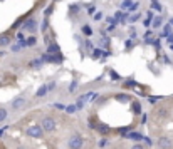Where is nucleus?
<instances>
[{"label":"nucleus","mask_w":173,"mask_h":149,"mask_svg":"<svg viewBox=\"0 0 173 149\" xmlns=\"http://www.w3.org/2000/svg\"><path fill=\"white\" fill-rule=\"evenodd\" d=\"M36 44H37V39H36L34 35H32V37H29V39H27V45H29V47H34Z\"/></svg>","instance_id":"412c9836"},{"label":"nucleus","mask_w":173,"mask_h":149,"mask_svg":"<svg viewBox=\"0 0 173 149\" xmlns=\"http://www.w3.org/2000/svg\"><path fill=\"white\" fill-rule=\"evenodd\" d=\"M126 47H128V49H131V47H133V42H131V40H126Z\"/></svg>","instance_id":"c03bdc74"},{"label":"nucleus","mask_w":173,"mask_h":149,"mask_svg":"<svg viewBox=\"0 0 173 149\" xmlns=\"http://www.w3.org/2000/svg\"><path fill=\"white\" fill-rule=\"evenodd\" d=\"M10 44V37L8 35H0V47H5Z\"/></svg>","instance_id":"ddd939ff"},{"label":"nucleus","mask_w":173,"mask_h":149,"mask_svg":"<svg viewBox=\"0 0 173 149\" xmlns=\"http://www.w3.org/2000/svg\"><path fill=\"white\" fill-rule=\"evenodd\" d=\"M108 72H109V77H111L113 80H120V75H118V74H116V70H113V69H109V70H108Z\"/></svg>","instance_id":"5701e85b"},{"label":"nucleus","mask_w":173,"mask_h":149,"mask_svg":"<svg viewBox=\"0 0 173 149\" xmlns=\"http://www.w3.org/2000/svg\"><path fill=\"white\" fill-rule=\"evenodd\" d=\"M131 129H133L131 126H128V127H121V129H120V132L123 134V136H128V134H130V131H131Z\"/></svg>","instance_id":"b1692460"},{"label":"nucleus","mask_w":173,"mask_h":149,"mask_svg":"<svg viewBox=\"0 0 173 149\" xmlns=\"http://www.w3.org/2000/svg\"><path fill=\"white\" fill-rule=\"evenodd\" d=\"M158 99H160V97H156V95H150V97H148V102H150V104H155Z\"/></svg>","instance_id":"c756f323"},{"label":"nucleus","mask_w":173,"mask_h":149,"mask_svg":"<svg viewBox=\"0 0 173 149\" xmlns=\"http://www.w3.org/2000/svg\"><path fill=\"white\" fill-rule=\"evenodd\" d=\"M0 2H2V0H0Z\"/></svg>","instance_id":"864d4df0"},{"label":"nucleus","mask_w":173,"mask_h":149,"mask_svg":"<svg viewBox=\"0 0 173 149\" xmlns=\"http://www.w3.org/2000/svg\"><path fill=\"white\" fill-rule=\"evenodd\" d=\"M131 5H133V2H131V0H123L121 8H123V10H125V8H131Z\"/></svg>","instance_id":"6ab92c4d"},{"label":"nucleus","mask_w":173,"mask_h":149,"mask_svg":"<svg viewBox=\"0 0 173 149\" xmlns=\"http://www.w3.org/2000/svg\"><path fill=\"white\" fill-rule=\"evenodd\" d=\"M131 109H133V114H141V102L140 100H133Z\"/></svg>","instance_id":"9d476101"},{"label":"nucleus","mask_w":173,"mask_h":149,"mask_svg":"<svg viewBox=\"0 0 173 149\" xmlns=\"http://www.w3.org/2000/svg\"><path fill=\"white\" fill-rule=\"evenodd\" d=\"M96 131L99 132V134H103V136H106V134L111 132V126H106V124H98Z\"/></svg>","instance_id":"0eeeda50"},{"label":"nucleus","mask_w":173,"mask_h":149,"mask_svg":"<svg viewBox=\"0 0 173 149\" xmlns=\"http://www.w3.org/2000/svg\"><path fill=\"white\" fill-rule=\"evenodd\" d=\"M126 137L131 139V141H138V142H140L141 139H145V136H143V134H140V132H130Z\"/></svg>","instance_id":"9b49d317"},{"label":"nucleus","mask_w":173,"mask_h":149,"mask_svg":"<svg viewBox=\"0 0 173 149\" xmlns=\"http://www.w3.org/2000/svg\"><path fill=\"white\" fill-rule=\"evenodd\" d=\"M141 15H140V12H138V13H133V15L130 17V22L131 23H135V22H138V18H140Z\"/></svg>","instance_id":"bb28decb"},{"label":"nucleus","mask_w":173,"mask_h":149,"mask_svg":"<svg viewBox=\"0 0 173 149\" xmlns=\"http://www.w3.org/2000/svg\"><path fill=\"white\" fill-rule=\"evenodd\" d=\"M27 136H31L32 139H41L44 136V129L41 124H34V126L27 127Z\"/></svg>","instance_id":"f257e3e1"},{"label":"nucleus","mask_w":173,"mask_h":149,"mask_svg":"<svg viewBox=\"0 0 173 149\" xmlns=\"http://www.w3.org/2000/svg\"><path fill=\"white\" fill-rule=\"evenodd\" d=\"M47 25H49V20L46 18V20L42 22V30H46V28H47Z\"/></svg>","instance_id":"4c0bfd02"},{"label":"nucleus","mask_w":173,"mask_h":149,"mask_svg":"<svg viewBox=\"0 0 173 149\" xmlns=\"http://www.w3.org/2000/svg\"><path fill=\"white\" fill-rule=\"evenodd\" d=\"M3 136V129H0V137H2Z\"/></svg>","instance_id":"09e8293b"},{"label":"nucleus","mask_w":173,"mask_h":149,"mask_svg":"<svg viewBox=\"0 0 173 149\" xmlns=\"http://www.w3.org/2000/svg\"><path fill=\"white\" fill-rule=\"evenodd\" d=\"M76 107H77V109H82V107H84V100H82V99H79V100H77Z\"/></svg>","instance_id":"2f4dec72"},{"label":"nucleus","mask_w":173,"mask_h":149,"mask_svg":"<svg viewBox=\"0 0 173 149\" xmlns=\"http://www.w3.org/2000/svg\"><path fill=\"white\" fill-rule=\"evenodd\" d=\"M69 12H71V13H77L79 12V5H77V3H72V5L69 7Z\"/></svg>","instance_id":"a878e982"},{"label":"nucleus","mask_w":173,"mask_h":149,"mask_svg":"<svg viewBox=\"0 0 173 149\" xmlns=\"http://www.w3.org/2000/svg\"><path fill=\"white\" fill-rule=\"evenodd\" d=\"M42 64V60L41 59H37V60H34V62H31V67H39Z\"/></svg>","instance_id":"7c9ffc66"},{"label":"nucleus","mask_w":173,"mask_h":149,"mask_svg":"<svg viewBox=\"0 0 173 149\" xmlns=\"http://www.w3.org/2000/svg\"><path fill=\"white\" fill-rule=\"evenodd\" d=\"M76 110H77V107H76L74 104H71V105H67V107H66V112H67V114H74Z\"/></svg>","instance_id":"4be33fe9"},{"label":"nucleus","mask_w":173,"mask_h":149,"mask_svg":"<svg viewBox=\"0 0 173 149\" xmlns=\"http://www.w3.org/2000/svg\"><path fill=\"white\" fill-rule=\"evenodd\" d=\"M101 18H103V13L101 12H96L94 13V20H101Z\"/></svg>","instance_id":"473e14b6"},{"label":"nucleus","mask_w":173,"mask_h":149,"mask_svg":"<svg viewBox=\"0 0 173 149\" xmlns=\"http://www.w3.org/2000/svg\"><path fill=\"white\" fill-rule=\"evenodd\" d=\"M138 5H140L138 2H133V5H131V8H130V10H131V12H135L136 8H138Z\"/></svg>","instance_id":"f704fd0d"},{"label":"nucleus","mask_w":173,"mask_h":149,"mask_svg":"<svg viewBox=\"0 0 173 149\" xmlns=\"http://www.w3.org/2000/svg\"><path fill=\"white\" fill-rule=\"evenodd\" d=\"M76 87H77V82H76V80H72L71 85H69V92H74V90H76Z\"/></svg>","instance_id":"c85d7f7f"},{"label":"nucleus","mask_w":173,"mask_h":149,"mask_svg":"<svg viewBox=\"0 0 173 149\" xmlns=\"http://www.w3.org/2000/svg\"><path fill=\"white\" fill-rule=\"evenodd\" d=\"M59 50H61V49H59V45L56 44V42L47 47V54H59Z\"/></svg>","instance_id":"f8f14e48"},{"label":"nucleus","mask_w":173,"mask_h":149,"mask_svg":"<svg viewBox=\"0 0 173 149\" xmlns=\"http://www.w3.org/2000/svg\"><path fill=\"white\" fill-rule=\"evenodd\" d=\"M7 116H8V112L5 109H0V122H3L7 119Z\"/></svg>","instance_id":"aec40b11"},{"label":"nucleus","mask_w":173,"mask_h":149,"mask_svg":"<svg viewBox=\"0 0 173 149\" xmlns=\"http://www.w3.org/2000/svg\"><path fill=\"white\" fill-rule=\"evenodd\" d=\"M82 144H84V139H82V136H79V134H74V136H71L69 141H67L69 149H81Z\"/></svg>","instance_id":"f03ea898"},{"label":"nucleus","mask_w":173,"mask_h":149,"mask_svg":"<svg viewBox=\"0 0 173 149\" xmlns=\"http://www.w3.org/2000/svg\"><path fill=\"white\" fill-rule=\"evenodd\" d=\"M41 126H42V129L46 132H52L54 129H56L57 122H56V119H54V117H44L42 122H41Z\"/></svg>","instance_id":"7ed1b4c3"},{"label":"nucleus","mask_w":173,"mask_h":149,"mask_svg":"<svg viewBox=\"0 0 173 149\" xmlns=\"http://www.w3.org/2000/svg\"><path fill=\"white\" fill-rule=\"evenodd\" d=\"M84 45H86V49H92V42L91 40H86V42H84Z\"/></svg>","instance_id":"72a5a7b5"},{"label":"nucleus","mask_w":173,"mask_h":149,"mask_svg":"<svg viewBox=\"0 0 173 149\" xmlns=\"http://www.w3.org/2000/svg\"><path fill=\"white\" fill-rule=\"evenodd\" d=\"M143 23H145V27H150V23H151V20H150V18H146V20H145V22H143Z\"/></svg>","instance_id":"37998d69"},{"label":"nucleus","mask_w":173,"mask_h":149,"mask_svg":"<svg viewBox=\"0 0 173 149\" xmlns=\"http://www.w3.org/2000/svg\"><path fill=\"white\" fill-rule=\"evenodd\" d=\"M168 35H171V25H170V23H166L165 28H163V32H161V37H165V39Z\"/></svg>","instance_id":"4468645a"},{"label":"nucleus","mask_w":173,"mask_h":149,"mask_svg":"<svg viewBox=\"0 0 173 149\" xmlns=\"http://www.w3.org/2000/svg\"><path fill=\"white\" fill-rule=\"evenodd\" d=\"M17 39H19V40H20V42L24 40V35H22V32H19V33H17Z\"/></svg>","instance_id":"79ce46f5"},{"label":"nucleus","mask_w":173,"mask_h":149,"mask_svg":"<svg viewBox=\"0 0 173 149\" xmlns=\"http://www.w3.org/2000/svg\"><path fill=\"white\" fill-rule=\"evenodd\" d=\"M47 90H49V87L47 85H42V87H39V90H37V97H42V95H46L47 94Z\"/></svg>","instance_id":"2eb2a0df"},{"label":"nucleus","mask_w":173,"mask_h":149,"mask_svg":"<svg viewBox=\"0 0 173 149\" xmlns=\"http://www.w3.org/2000/svg\"><path fill=\"white\" fill-rule=\"evenodd\" d=\"M116 100L121 104H128L131 100V95L130 94H116Z\"/></svg>","instance_id":"6e6552de"},{"label":"nucleus","mask_w":173,"mask_h":149,"mask_svg":"<svg viewBox=\"0 0 173 149\" xmlns=\"http://www.w3.org/2000/svg\"><path fill=\"white\" fill-rule=\"evenodd\" d=\"M54 105H56L57 109H64V110H66V105H62V104H54Z\"/></svg>","instance_id":"a19ab883"},{"label":"nucleus","mask_w":173,"mask_h":149,"mask_svg":"<svg viewBox=\"0 0 173 149\" xmlns=\"http://www.w3.org/2000/svg\"><path fill=\"white\" fill-rule=\"evenodd\" d=\"M17 149H24V147H22V146H19V147H17Z\"/></svg>","instance_id":"3c124183"},{"label":"nucleus","mask_w":173,"mask_h":149,"mask_svg":"<svg viewBox=\"0 0 173 149\" xmlns=\"http://www.w3.org/2000/svg\"><path fill=\"white\" fill-rule=\"evenodd\" d=\"M37 27V20L36 18H27L25 22H24V30L25 32H34Z\"/></svg>","instance_id":"423d86ee"},{"label":"nucleus","mask_w":173,"mask_h":149,"mask_svg":"<svg viewBox=\"0 0 173 149\" xmlns=\"http://www.w3.org/2000/svg\"><path fill=\"white\" fill-rule=\"evenodd\" d=\"M166 42H168L170 45H173V33H171V35H168V37H166Z\"/></svg>","instance_id":"c9c22d12"},{"label":"nucleus","mask_w":173,"mask_h":149,"mask_svg":"<svg viewBox=\"0 0 173 149\" xmlns=\"http://www.w3.org/2000/svg\"><path fill=\"white\" fill-rule=\"evenodd\" d=\"M170 25H173V18H170Z\"/></svg>","instance_id":"8fccbe9b"},{"label":"nucleus","mask_w":173,"mask_h":149,"mask_svg":"<svg viewBox=\"0 0 173 149\" xmlns=\"http://www.w3.org/2000/svg\"><path fill=\"white\" fill-rule=\"evenodd\" d=\"M158 147H160V149H171V147H173L171 139H170V137H166V136L158 137Z\"/></svg>","instance_id":"39448f33"},{"label":"nucleus","mask_w":173,"mask_h":149,"mask_svg":"<svg viewBox=\"0 0 173 149\" xmlns=\"http://www.w3.org/2000/svg\"><path fill=\"white\" fill-rule=\"evenodd\" d=\"M148 18H150V20H151V18H155V15H153V12H151V10L148 12Z\"/></svg>","instance_id":"49530a36"},{"label":"nucleus","mask_w":173,"mask_h":149,"mask_svg":"<svg viewBox=\"0 0 173 149\" xmlns=\"http://www.w3.org/2000/svg\"><path fill=\"white\" fill-rule=\"evenodd\" d=\"M151 7L155 8V10H158V12L161 10V5H160V3H158V0H153V5H151Z\"/></svg>","instance_id":"cd10ccee"},{"label":"nucleus","mask_w":173,"mask_h":149,"mask_svg":"<svg viewBox=\"0 0 173 149\" xmlns=\"http://www.w3.org/2000/svg\"><path fill=\"white\" fill-rule=\"evenodd\" d=\"M130 35H131V39H136V30H135V28H131V30H130Z\"/></svg>","instance_id":"e433bc0d"},{"label":"nucleus","mask_w":173,"mask_h":149,"mask_svg":"<svg viewBox=\"0 0 173 149\" xmlns=\"http://www.w3.org/2000/svg\"><path fill=\"white\" fill-rule=\"evenodd\" d=\"M161 23H163V17H155V18H153V27H155V28H158Z\"/></svg>","instance_id":"a211bd4d"},{"label":"nucleus","mask_w":173,"mask_h":149,"mask_svg":"<svg viewBox=\"0 0 173 149\" xmlns=\"http://www.w3.org/2000/svg\"><path fill=\"white\" fill-rule=\"evenodd\" d=\"M170 49H171V50H173V45H170Z\"/></svg>","instance_id":"603ef678"},{"label":"nucleus","mask_w":173,"mask_h":149,"mask_svg":"<svg viewBox=\"0 0 173 149\" xmlns=\"http://www.w3.org/2000/svg\"><path fill=\"white\" fill-rule=\"evenodd\" d=\"M138 85H141V84H138L136 80H133V79L125 80V87H138Z\"/></svg>","instance_id":"dca6fc26"},{"label":"nucleus","mask_w":173,"mask_h":149,"mask_svg":"<svg viewBox=\"0 0 173 149\" xmlns=\"http://www.w3.org/2000/svg\"><path fill=\"white\" fill-rule=\"evenodd\" d=\"M87 10H89V13H94V12H96V7H92V5H91L89 8H87Z\"/></svg>","instance_id":"a18cd8bd"},{"label":"nucleus","mask_w":173,"mask_h":149,"mask_svg":"<svg viewBox=\"0 0 173 149\" xmlns=\"http://www.w3.org/2000/svg\"><path fill=\"white\" fill-rule=\"evenodd\" d=\"M24 104H25V99L24 97H15L12 100V109H19V107H22Z\"/></svg>","instance_id":"1a4fd4ad"},{"label":"nucleus","mask_w":173,"mask_h":149,"mask_svg":"<svg viewBox=\"0 0 173 149\" xmlns=\"http://www.w3.org/2000/svg\"><path fill=\"white\" fill-rule=\"evenodd\" d=\"M82 33L86 37H89V35H92V28L89 25H82Z\"/></svg>","instance_id":"f3484780"},{"label":"nucleus","mask_w":173,"mask_h":149,"mask_svg":"<svg viewBox=\"0 0 173 149\" xmlns=\"http://www.w3.org/2000/svg\"><path fill=\"white\" fill-rule=\"evenodd\" d=\"M41 60L42 62H62L64 60V55L62 54H44L42 57H41Z\"/></svg>","instance_id":"20e7f679"},{"label":"nucleus","mask_w":173,"mask_h":149,"mask_svg":"<svg viewBox=\"0 0 173 149\" xmlns=\"http://www.w3.org/2000/svg\"><path fill=\"white\" fill-rule=\"evenodd\" d=\"M145 142L148 144V146H151V144H153V141H151V139H150V137H145Z\"/></svg>","instance_id":"ea45409f"},{"label":"nucleus","mask_w":173,"mask_h":149,"mask_svg":"<svg viewBox=\"0 0 173 149\" xmlns=\"http://www.w3.org/2000/svg\"><path fill=\"white\" fill-rule=\"evenodd\" d=\"M131 149H145V147H143V146H141V144H140V142H138V144H135V146H133Z\"/></svg>","instance_id":"58836bf2"},{"label":"nucleus","mask_w":173,"mask_h":149,"mask_svg":"<svg viewBox=\"0 0 173 149\" xmlns=\"http://www.w3.org/2000/svg\"><path fill=\"white\" fill-rule=\"evenodd\" d=\"M103 54H104V52H101V49H94V50H92V57H94V59L103 57Z\"/></svg>","instance_id":"393cba45"},{"label":"nucleus","mask_w":173,"mask_h":149,"mask_svg":"<svg viewBox=\"0 0 173 149\" xmlns=\"http://www.w3.org/2000/svg\"><path fill=\"white\" fill-rule=\"evenodd\" d=\"M51 12H52V5H51V7H49L47 10H46V15H49V13H51Z\"/></svg>","instance_id":"de8ad7c7"}]
</instances>
